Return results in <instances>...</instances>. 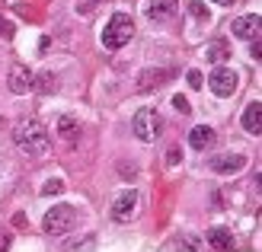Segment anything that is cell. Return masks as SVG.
<instances>
[{
  "label": "cell",
  "instance_id": "6da1fadb",
  "mask_svg": "<svg viewBox=\"0 0 262 252\" xmlns=\"http://www.w3.org/2000/svg\"><path fill=\"white\" fill-rule=\"evenodd\" d=\"M13 141H16L26 153H32V156L48 153V131L38 125L35 118H26V122H19L16 128H13Z\"/></svg>",
  "mask_w": 262,
  "mask_h": 252
},
{
  "label": "cell",
  "instance_id": "7a4b0ae2",
  "mask_svg": "<svg viewBox=\"0 0 262 252\" xmlns=\"http://www.w3.org/2000/svg\"><path fill=\"white\" fill-rule=\"evenodd\" d=\"M131 35H135V22H131L128 13H115V16L106 22V29H102V48H125L131 42Z\"/></svg>",
  "mask_w": 262,
  "mask_h": 252
},
{
  "label": "cell",
  "instance_id": "3957f363",
  "mask_svg": "<svg viewBox=\"0 0 262 252\" xmlns=\"http://www.w3.org/2000/svg\"><path fill=\"white\" fill-rule=\"evenodd\" d=\"M131 128H135V138L144 141V144H154L157 138L163 134V118L157 109H141L135 115V122H131Z\"/></svg>",
  "mask_w": 262,
  "mask_h": 252
},
{
  "label": "cell",
  "instance_id": "277c9868",
  "mask_svg": "<svg viewBox=\"0 0 262 252\" xmlns=\"http://www.w3.org/2000/svg\"><path fill=\"white\" fill-rule=\"evenodd\" d=\"M74 220H77V211H74L71 204H55V208L45 214L42 230L51 233V236H64L68 230H74Z\"/></svg>",
  "mask_w": 262,
  "mask_h": 252
},
{
  "label": "cell",
  "instance_id": "5b68a950",
  "mask_svg": "<svg viewBox=\"0 0 262 252\" xmlns=\"http://www.w3.org/2000/svg\"><path fill=\"white\" fill-rule=\"evenodd\" d=\"M208 86H211L214 96L227 99V96H233V93H237V86H240V74L230 71V67H224V64H217V67L211 71V77H208Z\"/></svg>",
  "mask_w": 262,
  "mask_h": 252
},
{
  "label": "cell",
  "instance_id": "8992f818",
  "mask_svg": "<svg viewBox=\"0 0 262 252\" xmlns=\"http://www.w3.org/2000/svg\"><path fill=\"white\" fill-rule=\"evenodd\" d=\"M138 201H141V195L135 189L122 192L112 201V220H131V217H135V211H138Z\"/></svg>",
  "mask_w": 262,
  "mask_h": 252
},
{
  "label": "cell",
  "instance_id": "52a82bcc",
  "mask_svg": "<svg viewBox=\"0 0 262 252\" xmlns=\"http://www.w3.org/2000/svg\"><path fill=\"white\" fill-rule=\"evenodd\" d=\"M144 16L150 22H166L176 16V0H150L147 7H144Z\"/></svg>",
  "mask_w": 262,
  "mask_h": 252
},
{
  "label": "cell",
  "instance_id": "ba28073f",
  "mask_svg": "<svg viewBox=\"0 0 262 252\" xmlns=\"http://www.w3.org/2000/svg\"><path fill=\"white\" fill-rule=\"evenodd\" d=\"M230 29L237 38H246V42H253V38H259V16L256 13H250V16H237L230 22Z\"/></svg>",
  "mask_w": 262,
  "mask_h": 252
},
{
  "label": "cell",
  "instance_id": "9c48e42d",
  "mask_svg": "<svg viewBox=\"0 0 262 252\" xmlns=\"http://www.w3.org/2000/svg\"><path fill=\"white\" fill-rule=\"evenodd\" d=\"M7 86H10V93H16V96H23V93H29L32 89V74H29V67H13L10 71V77H7Z\"/></svg>",
  "mask_w": 262,
  "mask_h": 252
},
{
  "label": "cell",
  "instance_id": "30bf717a",
  "mask_svg": "<svg viewBox=\"0 0 262 252\" xmlns=\"http://www.w3.org/2000/svg\"><path fill=\"white\" fill-rule=\"evenodd\" d=\"M243 166H246V156H243V153H227V156H214V160H211V169L221 172V176L240 172Z\"/></svg>",
  "mask_w": 262,
  "mask_h": 252
},
{
  "label": "cell",
  "instance_id": "8fae6325",
  "mask_svg": "<svg viewBox=\"0 0 262 252\" xmlns=\"http://www.w3.org/2000/svg\"><path fill=\"white\" fill-rule=\"evenodd\" d=\"M243 131H246V134H259V131H262V102L259 99H253L243 109Z\"/></svg>",
  "mask_w": 262,
  "mask_h": 252
},
{
  "label": "cell",
  "instance_id": "7c38bea8",
  "mask_svg": "<svg viewBox=\"0 0 262 252\" xmlns=\"http://www.w3.org/2000/svg\"><path fill=\"white\" fill-rule=\"evenodd\" d=\"M189 144H192V150H211L214 147V128H208V125L192 128L189 131Z\"/></svg>",
  "mask_w": 262,
  "mask_h": 252
},
{
  "label": "cell",
  "instance_id": "4fadbf2b",
  "mask_svg": "<svg viewBox=\"0 0 262 252\" xmlns=\"http://www.w3.org/2000/svg\"><path fill=\"white\" fill-rule=\"evenodd\" d=\"M166 80H169V74H166L163 67L144 71V74H141V80H138V89H144V93H147V89H157V86H163Z\"/></svg>",
  "mask_w": 262,
  "mask_h": 252
},
{
  "label": "cell",
  "instance_id": "5bb4252c",
  "mask_svg": "<svg viewBox=\"0 0 262 252\" xmlns=\"http://www.w3.org/2000/svg\"><path fill=\"white\" fill-rule=\"evenodd\" d=\"M208 243H211L217 252H230L233 249V236L224 227H214V230H208Z\"/></svg>",
  "mask_w": 262,
  "mask_h": 252
},
{
  "label": "cell",
  "instance_id": "9a60e30c",
  "mask_svg": "<svg viewBox=\"0 0 262 252\" xmlns=\"http://www.w3.org/2000/svg\"><path fill=\"white\" fill-rule=\"evenodd\" d=\"M32 86L38 89V93H45V96H48V93H55L58 89V77L55 74H38V77H32Z\"/></svg>",
  "mask_w": 262,
  "mask_h": 252
},
{
  "label": "cell",
  "instance_id": "2e32d148",
  "mask_svg": "<svg viewBox=\"0 0 262 252\" xmlns=\"http://www.w3.org/2000/svg\"><path fill=\"white\" fill-rule=\"evenodd\" d=\"M205 55H208V61H211V64H221V61L230 58V45H227V42H211Z\"/></svg>",
  "mask_w": 262,
  "mask_h": 252
},
{
  "label": "cell",
  "instance_id": "e0dca14e",
  "mask_svg": "<svg viewBox=\"0 0 262 252\" xmlns=\"http://www.w3.org/2000/svg\"><path fill=\"white\" fill-rule=\"evenodd\" d=\"M58 131H61V138L74 141V138H77V122H74L71 115H61V118H58Z\"/></svg>",
  "mask_w": 262,
  "mask_h": 252
},
{
  "label": "cell",
  "instance_id": "ac0fdd59",
  "mask_svg": "<svg viewBox=\"0 0 262 252\" xmlns=\"http://www.w3.org/2000/svg\"><path fill=\"white\" fill-rule=\"evenodd\" d=\"M93 246H96V236H83V240L68 243V246H64V252H93Z\"/></svg>",
  "mask_w": 262,
  "mask_h": 252
},
{
  "label": "cell",
  "instance_id": "d6986e66",
  "mask_svg": "<svg viewBox=\"0 0 262 252\" xmlns=\"http://www.w3.org/2000/svg\"><path fill=\"white\" fill-rule=\"evenodd\" d=\"M189 13H192L199 22H208V19H211V13H208V7L202 4V0H192V4H189Z\"/></svg>",
  "mask_w": 262,
  "mask_h": 252
},
{
  "label": "cell",
  "instance_id": "ffe728a7",
  "mask_svg": "<svg viewBox=\"0 0 262 252\" xmlns=\"http://www.w3.org/2000/svg\"><path fill=\"white\" fill-rule=\"evenodd\" d=\"M173 246H176V252H195L199 240H195V236H179V240H176Z\"/></svg>",
  "mask_w": 262,
  "mask_h": 252
},
{
  "label": "cell",
  "instance_id": "44dd1931",
  "mask_svg": "<svg viewBox=\"0 0 262 252\" xmlns=\"http://www.w3.org/2000/svg\"><path fill=\"white\" fill-rule=\"evenodd\" d=\"M173 109H176V112H182V115H189V112H192V105H189V99H186V96H179V93H176V96H173Z\"/></svg>",
  "mask_w": 262,
  "mask_h": 252
},
{
  "label": "cell",
  "instance_id": "7402d4cb",
  "mask_svg": "<svg viewBox=\"0 0 262 252\" xmlns=\"http://www.w3.org/2000/svg\"><path fill=\"white\" fill-rule=\"evenodd\" d=\"M61 189H64V182H61V179H51V182L42 185V195H45V198H48V195H58Z\"/></svg>",
  "mask_w": 262,
  "mask_h": 252
},
{
  "label": "cell",
  "instance_id": "603a6c76",
  "mask_svg": "<svg viewBox=\"0 0 262 252\" xmlns=\"http://www.w3.org/2000/svg\"><path fill=\"white\" fill-rule=\"evenodd\" d=\"M166 163H169V166H179V163H182V150H179V147H169V150H166Z\"/></svg>",
  "mask_w": 262,
  "mask_h": 252
},
{
  "label": "cell",
  "instance_id": "cb8c5ba5",
  "mask_svg": "<svg viewBox=\"0 0 262 252\" xmlns=\"http://www.w3.org/2000/svg\"><path fill=\"white\" fill-rule=\"evenodd\" d=\"M186 80H189L192 89H202V74H199V71H189V74H186Z\"/></svg>",
  "mask_w": 262,
  "mask_h": 252
},
{
  "label": "cell",
  "instance_id": "d4e9b609",
  "mask_svg": "<svg viewBox=\"0 0 262 252\" xmlns=\"http://www.w3.org/2000/svg\"><path fill=\"white\" fill-rule=\"evenodd\" d=\"M0 35H4V38H13V26H10L4 16H0Z\"/></svg>",
  "mask_w": 262,
  "mask_h": 252
},
{
  "label": "cell",
  "instance_id": "484cf974",
  "mask_svg": "<svg viewBox=\"0 0 262 252\" xmlns=\"http://www.w3.org/2000/svg\"><path fill=\"white\" fill-rule=\"evenodd\" d=\"M250 55H253L256 61L262 58V45H259V38H253V45H250Z\"/></svg>",
  "mask_w": 262,
  "mask_h": 252
},
{
  "label": "cell",
  "instance_id": "4316f807",
  "mask_svg": "<svg viewBox=\"0 0 262 252\" xmlns=\"http://www.w3.org/2000/svg\"><path fill=\"white\" fill-rule=\"evenodd\" d=\"M0 252H10V233H0Z\"/></svg>",
  "mask_w": 262,
  "mask_h": 252
},
{
  "label": "cell",
  "instance_id": "83f0119b",
  "mask_svg": "<svg viewBox=\"0 0 262 252\" xmlns=\"http://www.w3.org/2000/svg\"><path fill=\"white\" fill-rule=\"evenodd\" d=\"M214 4H221V7H230V4H237V0H214Z\"/></svg>",
  "mask_w": 262,
  "mask_h": 252
}]
</instances>
